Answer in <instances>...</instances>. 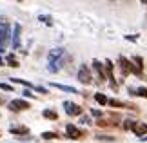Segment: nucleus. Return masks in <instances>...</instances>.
Returning <instances> with one entry per match:
<instances>
[{
	"mask_svg": "<svg viewBox=\"0 0 147 143\" xmlns=\"http://www.w3.org/2000/svg\"><path fill=\"white\" fill-rule=\"evenodd\" d=\"M65 49H62V47H55V49H51L49 51V54H47V69L49 73H58L62 67L65 65Z\"/></svg>",
	"mask_w": 147,
	"mask_h": 143,
	"instance_id": "obj_1",
	"label": "nucleus"
},
{
	"mask_svg": "<svg viewBox=\"0 0 147 143\" xmlns=\"http://www.w3.org/2000/svg\"><path fill=\"white\" fill-rule=\"evenodd\" d=\"M9 38H11L9 22H7V20H2V22H0V53H4V51L7 49Z\"/></svg>",
	"mask_w": 147,
	"mask_h": 143,
	"instance_id": "obj_2",
	"label": "nucleus"
},
{
	"mask_svg": "<svg viewBox=\"0 0 147 143\" xmlns=\"http://www.w3.org/2000/svg\"><path fill=\"white\" fill-rule=\"evenodd\" d=\"M76 80L80 83H84V85L93 83V74H91V71H89V67L86 64L80 65V69H78V73H76Z\"/></svg>",
	"mask_w": 147,
	"mask_h": 143,
	"instance_id": "obj_3",
	"label": "nucleus"
},
{
	"mask_svg": "<svg viewBox=\"0 0 147 143\" xmlns=\"http://www.w3.org/2000/svg\"><path fill=\"white\" fill-rule=\"evenodd\" d=\"M31 105H29V101H26V100H20V98H16V100H11L9 103H7V109L11 112H22V111H27Z\"/></svg>",
	"mask_w": 147,
	"mask_h": 143,
	"instance_id": "obj_4",
	"label": "nucleus"
},
{
	"mask_svg": "<svg viewBox=\"0 0 147 143\" xmlns=\"http://www.w3.org/2000/svg\"><path fill=\"white\" fill-rule=\"evenodd\" d=\"M104 71H105V80H109L111 87L116 91L118 89V83L115 82V74H113V73H115V64H113L111 60H107L105 64H104Z\"/></svg>",
	"mask_w": 147,
	"mask_h": 143,
	"instance_id": "obj_5",
	"label": "nucleus"
},
{
	"mask_svg": "<svg viewBox=\"0 0 147 143\" xmlns=\"http://www.w3.org/2000/svg\"><path fill=\"white\" fill-rule=\"evenodd\" d=\"M65 136H67V138H71V140H82V138H86V132H84V130H80L76 125L67 123V127H65Z\"/></svg>",
	"mask_w": 147,
	"mask_h": 143,
	"instance_id": "obj_6",
	"label": "nucleus"
},
{
	"mask_svg": "<svg viewBox=\"0 0 147 143\" xmlns=\"http://www.w3.org/2000/svg\"><path fill=\"white\" fill-rule=\"evenodd\" d=\"M118 67H120L122 78H125L129 73H133V64H131V60L125 58V56H120V58H118Z\"/></svg>",
	"mask_w": 147,
	"mask_h": 143,
	"instance_id": "obj_7",
	"label": "nucleus"
},
{
	"mask_svg": "<svg viewBox=\"0 0 147 143\" xmlns=\"http://www.w3.org/2000/svg\"><path fill=\"white\" fill-rule=\"evenodd\" d=\"M131 64H133V73L136 74V76L144 78V60H142V56H133Z\"/></svg>",
	"mask_w": 147,
	"mask_h": 143,
	"instance_id": "obj_8",
	"label": "nucleus"
},
{
	"mask_svg": "<svg viewBox=\"0 0 147 143\" xmlns=\"http://www.w3.org/2000/svg\"><path fill=\"white\" fill-rule=\"evenodd\" d=\"M107 105H109V107H115V109H131V111H138V107H136V105H133V103H125V101H120V100H115V98L107 100Z\"/></svg>",
	"mask_w": 147,
	"mask_h": 143,
	"instance_id": "obj_9",
	"label": "nucleus"
},
{
	"mask_svg": "<svg viewBox=\"0 0 147 143\" xmlns=\"http://www.w3.org/2000/svg\"><path fill=\"white\" fill-rule=\"evenodd\" d=\"M64 111L69 114V116H80L82 114V107H78L73 101H64Z\"/></svg>",
	"mask_w": 147,
	"mask_h": 143,
	"instance_id": "obj_10",
	"label": "nucleus"
},
{
	"mask_svg": "<svg viewBox=\"0 0 147 143\" xmlns=\"http://www.w3.org/2000/svg\"><path fill=\"white\" fill-rule=\"evenodd\" d=\"M93 69L96 71L98 74V78H100V82H105V71H104V64L98 60H93Z\"/></svg>",
	"mask_w": 147,
	"mask_h": 143,
	"instance_id": "obj_11",
	"label": "nucleus"
},
{
	"mask_svg": "<svg viewBox=\"0 0 147 143\" xmlns=\"http://www.w3.org/2000/svg\"><path fill=\"white\" fill-rule=\"evenodd\" d=\"M131 130H133L136 136H140V138H142V136L147 134V123H138V122H134V125H133Z\"/></svg>",
	"mask_w": 147,
	"mask_h": 143,
	"instance_id": "obj_12",
	"label": "nucleus"
},
{
	"mask_svg": "<svg viewBox=\"0 0 147 143\" xmlns=\"http://www.w3.org/2000/svg\"><path fill=\"white\" fill-rule=\"evenodd\" d=\"M20 35H22V27L16 24V26L13 27V47H15V49L20 47Z\"/></svg>",
	"mask_w": 147,
	"mask_h": 143,
	"instance_id": "obj_13",
	"label": "nucleus"
},
{
	"mask_svg": "<svg viewBox=\"0 0 147 143\" xmlns=\"http://www.w3.org/2000/svg\"><path fill=\"white\" fill-rule=\"evenodd\" d=\"M51 87L58 89V91H64V93H71V94H76L78 91L75 87H71V85H64V83H51Z\"/></svg>",
	"mask_w": 147,
	"mask_h": 143,
	"instance_id": "obj_14",
	"label": "nucleus"
},
{
	"mask_svg": "<svg viewBox=\"0 0 147 143\" xmlns=\"http://www.w3.org/2000/svg\"><path fill=\"white\" fill-rule=\"evenodd\" d=\"M9 132L11 134H29V129H27V127H11L9 129Z\"/></svg>",
	"mask_w": 147,
	"mask_h": 143,
	"instance_id": "obj_15",
	"label": "nucleus"
},
{
	"mask_svg": "<svg viewBox=\"0 0 147 143\" xmlns=\"http://www.w3.org/2000/svg\"><path fill=\"white\" fill-rule=\"evenodd\" d=\"M94 101H96L98 105H107V96L102 94V93H96L94 94Z\"/></svg>",
	"mask_w": 147,
	"mask_h": 143,
	"instance_id": "obj_16",
	"label": "nucleus"
},
{
	"mask_svg": "<svg viewBox=\"0 0 147 143\" xmlns=\"http://www.w3.org/2000/svg\"><path fill=\"white\" fill-rule=\"evenodd\" d=\"M42 114H44V118H47V120H58V114L55 111H49V109H46Z\"/></svg>",
	"mask_w": 147,
	"mask_h": 143,
	"instance_id": "obj_17",
	"label": "nucleus"
},
{
	"mask_svg": "<svg viewBox=\"0 0 147 143\" xmlns=\"http://www.w3.org/2000/svg\"><path fill=\"white\" fill-rule=\"evenodd\" d=\"M96 125H100V127H115V122H109V120H98Z\"/></svg>",
	"mask_w": 147,
	"mask_h": 143,
	"instance_id": "obj_18",
	"label": "nucleus"
},
{
	"mask_svg": "<svg viewBox=\"0 0 147 143\" xmlns=\"http://www.w3.org/2000/svg\"><path fill=\"white\" fill-rule=\"evenodd\" d=\"M42 138H44V140H56V138H58V134H56V132H49V130H46V132H42Z\"/></svg>",
	"mask_w": 147,
	"mask_h": 143,
	"instance_id": "obj_19",
	"label": "nucleus"
},
{
	"mask_svg": "<svg viewBox=\"0 0 147 143\" xmlns=\"http://www.w3.org/2000/svg\"><path fill=\"white\" fill-rule=\"evenodd\" d=\"M5 60H7V65H11V67H18V62L15 60L13 54H7V56H5Z\"/></svg>",
	"mask_w": 147,
	"mask_h": 143,
	"instance_id": "obj_20",
	"label": "nucleus"
},
{
	"mask_svg": "<svg viewBox=\"0 0 147 143\" xmlns=\"http://www.w3.org/2000/svg\"><path fill=\"white\" fill-rule=\"evenodd\" d=\"M136 96H142V98H147V87H138V89H136Z\"/></svg>",
	"mask_w": 147,
	"mask_h": 143,
	"instance_id": "obj_21",
	"label": "nucleus"
},
{
	"mask_svg": "<svg viewBox=\"0 0 147 143\" xmlns=\"http://www.w3.org/2000/svg\"><path fill=\"white\" fill-rule=\"evenodd\" d=\"M0 89H2V91H13V87L7 85V83H0Z\"/></svg>",
	"mask_w": 147,
	"mask_h": 143,
	"instance_id": "obj_22",
	"label": "nucleus"
},
{
	"mask_svg": "<svg viewBox=\"0 0 147 143\" xmlns=\"http://www.w3.org/2000/svg\"><path fill=\"white\" fill-rule=\"evenodd\" d=\"M91 114H93V116H96V118H100L102 116V111H98V109H91Z\"/></svg>",
	"mask_w": 147,
	"mask_h": 143,
	"instance_id": "obj_23",
	"label": "nucleus"
},
{
	"mask_svg": "<svg viewBox=\"0 0 147 143\" xmlns=\"http://www.w3.org/2000/svg\"><path fill=\"white\" fill-rule=\"evenodd\" d=\"M40 20L44 22V24H49L51 26V18H49V16H40Z\"/></svg>",
	"mask_w": 147,
	"mask_h": 143,
	"instance_id": "obj_24",
	"label": "nucleus"
},
{
	"mask_svg": "<svg viewBox=\"0 0 147 143\" xmlns=\"http://www.w3.org/2000/svg\"><path fill=\"white\" fill-rule=\"evenodd\" d=\"M24 96H26V98H33V96H35V94H33L31 91H24Z\"/></svg>",
	"mask_w": 147,
	"mask_h": 143,
	"instance_id": "obj_25",
	"label": "nucleus"
},
{
	"mask_svg": "<svg viewBox=\"0 0 147 143\" xmlns=\"http://www.w3.org/2000/svg\"><path fill=\"white\" fill-rule=\"evenodd\" d=\"M4 103H5V100L2 98V96H0V105H4Z\"/></svg>",
	"mask_w": 147,
	"mask_h": 143,
	"instance_id": "obj_26",
	"label": "nucleus"
}]
</instances>
